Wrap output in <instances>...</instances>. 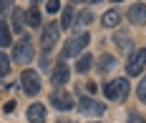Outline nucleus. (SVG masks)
I'll use <instances>...</instances> for the list:
<instances>
[{
    "label": "nucleus",
    "mask_w": 146,
    "mask_h": 123,
    "mask_svg": "<svg viewBox=\"0 0 146 123\" xmlns=\"http://www.w3.org/2000/svg\"><path fill=\"white\" fill-rule=\"evenodd\" d=\"M88 43H91V35H88V33L73 35L71 40L66 43V48L60 50V61H68V58H73V55H81V50H86Z\"/></svg>",
    "instance_id": "nucleus-1"
},
{
    "label": "nucleus",
    "mask_w": 146,
    "mask_h": 123,
    "mask_svg": "<svg viewBox=\"0 0 146 123\" xmlns=\"http://www.w3.org/2000/svg\"><path fill=\"white\" fill-rule=\"evenodd\" d=\"M33 55H35V50H33V45H30V38L23 35V38L15 43V48H13V61L20 63V65H28V63L33 61Z\"/></svg>",
    "instance_id": "nucleus-2"
},
{
    "label": "nucleus",
    "mask_w": 146,
    "mask_h": 123,
    "mask_svg": "<svg viewBox=\"0 0 146 123\" xmlns=\"http://www.w3.org/2000/svg\"><path fill=\"white\" fill-rule=\"evenodd\" d=\"M103 93H106L108 101H123V98L129 95V80H126V78L111 80V83L103 86Z\"/></svg>",
    "instance_id": "nucleus-3"
},
{
    "label": "nucleus",
    "mask_w": 146,
    "mask_h": 123,
    "mask_svg": "<svg viewBox=\"0 0 146 123\" xmlns=\"http://www.w3.org/2000/svg\"><path fill=\"white\" fill-rule=\"evenodd\" d=\"M146 68V48H139L133 50L129 63H126V76H141Z\"/></svg>",
    "instance_id": "nucleus-4"
},
{
    "label": "nucleus",
    "mask_w": 146,
    "mask_h": 123,
    "mask_svg": "<svg viewBox=\"0 0 146 123\" xmlns=\"http://www.w3.org/2000/svg\"><path fill=\"white\" fill-rule=\"evenodd\" d=\"M20 88L28 93V95H35V93L40 91V78H38V73L35 70H23V76H20Z\"/></svg>",
    "instance_id": "nucleus-5"
},
{
    "label": "nucleus",
    "mask_w": 146,
    "mask_h": 123,
    "mask_svg": "<svg viewBox=\"0 0 146 123\" xmlns=\"http://www.w3.org/2000/svg\"><path fill=\"white\" fill-rule=\"evenodd\" d=\"M58 30H60V25H56V23H48V25H45L43 35H40L43 53H48V50H53V48H56V43H58Z\"/></svg>",
    "instance_id": "nucleus-6"
},
{
    "label": "nucleus",
    "mask_w": 146,
    "mask_h": 123,
    "mask_svg": "<svg viewBox=\"0 0 146 123\" xmlns=\"http://www.w3.org/2000/svg\"><path fill=\"white\" fill-rule=\"evenodd\" d=\"M68 78H71V70H68L66 61H58V63H56V68H53L50 83H53V86H66V83H68Z\"/></svg>",
    "instance_id": "nucleus-7"
},
{
    "label": "nucleus",
    "mask_w": 146,
    "mask_h": 123,
    "mask_svg": "<svg viewBox=\"0 0 146 123\" xmlns=\"http://www.w3.org/2000/svg\"><path fill=\"white\" fill-rule=\"evenodd\" d=\"M78 108H81V113H91V116H101L103 111V103H98V101H93V98H81L78 101Z\"/></svg>",
    "instance_id": "nucleus-8"
},
{
    "label": "nucleus",
    "mask_w": 146,
    "mask_h": 123,
    "mask_svg": "<svg viewBox=\"0 0 146 123\" xmlns=\"http://www.w3.org/2000/svg\"><path fill=\"white\" fill-rule=\"evenodd\" d=\"M129 20H131L133 25L146 23V3H136V5L129 8Z\"/></svg>",
    "instance_id": "nucleus-9"
},
{
    "label": "nucleus",
    "mask_w": 146,
    "mask_h": 123,
    "mask_svg": "<svg viewBox=\"0 0 146 123\" xmlns=\"http://www.w3.org/2000/svg\"><path fill=\"white\" fill-rule=\"evenodd\" d=\"M50 101H53V106L58 108V111H71V108L76 106L71 95H68V93H60V91L53 93V95H50Z\"/></svg>",
    "instance_id": "nucleus-10"
},
{
    "label": "nucleus",
    "mask_w": 146,
    "mask_h": 123,
    "mask_svg": "<svg viewBox=\"0 0 146 123\" xmlns=\"http://www.w3.org/2000/svg\"><path fill=\"white\" fill-rule=\"evenodd\" d=\"M28 121H30V123H43V121H45V106L33 103V106L28 108Z\"/></svg>",
    "instance_id": "nucleus-11"
},
{
    "label": "nucleus",
    "mask_w": 146,
    "mask_h": 123,
    "mask_svg": "<svg viewBox=\"0 0 146 123\" xmlns=\"http://www.w3.org/2000/svg\"><path fill=\"white\" fill-rule=\"evenodd\" d=\"M101 23H103V28H116L118 23H121V13L118 10H108V13H103Z\"/></svg>",
    "instance_id": "nucleus-12"
},
{
    "label": "nucleus",
    "mask_w": 146,
    "mask_h": 123,
    "mask_svg": "<svg viewBox=\"0 0 146 123\" xmlns=\"http://www.w3.org/2000/svg\"><path fill=\"white\" fill-rule=\"evenodd\" d=\"M113 65H116V58H113V55H106V53H103L101 58H98V70H101V73L113 70Z\"/></svg>",
    "instance_id": "nucleus-13"
},
{
    "label": "nucleus",
    "mask_w": 146,
    "mask_h": 123,
    "mask_svg": "<svg viewBox=\"0 0 146 123\" xmlns=\"http://www.w3.org/2000/svg\"><path fill=\"white\" fill-rule=\"evenodd\" d=\"M10 43H13V38H10V28H8L5 20H0V48H8Z\"/></svg>",
    "instance_id": "nucleus-14"
},
{
    "label": "nucleus",
    "mask_w": 146,
    "mask_h": 123,
    "mask_svg": "<svg viewBox=\"0 0 146 123\" xmlns=\"http://www.w3.org/2000/svg\"><path fill=\"white\" fill-rule=\"evenodd\" d=\"M25 18H28V25H30V28H38V25H40V20H43V15H40V10H38V8H30L28 13H25Z\"/></svg>",
    "instance_id": "nucleus-15"
},
{
    "label": "nucleus",
    "mask_w": 146,
    "mask_h": 123,
    "mask_svg": "<svg viewBox=\"0 0 146 123\" xmlns=\"http://www.w3.org/2000/svg\"><path fill=\"white\" fill-rule=\"evenodd\" d=\"M91 65H93V58H91V55H81V58H78V63H76V70H78V73H88V70H91Z\"/></svg>",
    "instance_id": "nucleus-16"
},
{
    "label": "nucleus",
    "mask_w": 146,
    "mask_h": 123,
    "mask_svg": "<svg viewBox=\"0 0 146 123\" xmlns=\"http://www.w3.org/2000/svg\"><path fill=\"white\" fill-rule=\"evenodd\" d=\"M113 40H116L118 50H131V38H129V35H123V33H118V35L113 38Z\"/></svg>",
    "instance_id": "nucleus-17"
},
{
    "label": "nucleus",
    "mask_w": 146,
    "mask_h": 123,
    "mask_svg": "<svg viewBox=\"0 0 146 123\" xmlns=\"http://www.w3.org/2000/svg\"><path fill=\"white\" fill-rule=\"evenodd\" d=\"M71 25H73V10H71V8H66V10H63V15H60V28H63V30H68Z\"/></svg>",
    "instance_id": "nucleus-18"
},
{
    "label": "nucleus",
    "mask_w": 146,
    "mask_h": 123,
    "mask_svg": "<svg viewBox=\"0 0 146 123\" xmlns=\"http://www.w3.org/2000/svg\"><path fill=\"white\" fill-rule=\"evenodd\" d=\"M13 30L15 33H23V10H13Z\"/></svg>",
    "instance_id": "nucleus-19"
},
{
    "label": "nucleus",
    "mask_w": 146,
    "mask_h": 123,
    "mask_svg": "<svg viewBox=\"0 0 146 123\" xmlns=\"http://www.w3.org/2000/svg\"><path fill=\"white\" fill-rule=\"evenodd\" d=\"M10 61H13V58H8L5 53H0V78L10 73Z\"/></svg>",
    "instance_id": "nucleus-20"
},
{
    "label": "nucleus",
    "mask_w": 146,
    "mask_h": 123,
    "mask_svg": "<svg viewBox=\"0 0 146 123\" xmlns=\"http://www.w3.org/2000/svg\"><path fill=\"white\" fill-rule=\"evenodd\" d=\"M88 23H93V13H91V10H83V13L78 15V25H88Z\"/></svg>",
    "instance_id": "nucleus-21"
},
{
    "label": "nucleus",
    "mask_w": 146,
    "mask_h": 123,
    "mask_svg": "<svg viewBox=\"0 0 146 123\" xmlns=\"http://www.w3.org/2000/svg\"><path fill=\"white\" fill-rule=\"evenodd\" d=\"M45 10H48V13H58L60 3H58V0H48V8H45Z\"/></svg>",
    "instance_id": "nucleus-22"
},
{
    "label": "nucleus",
    "mask_w": 146,
    "mask_h": 123,
    "mask_svg": "<svg viewBox=\"0 0 146 123\" xmlns=\"http://www.w3.org/2000/svg\"><path fill=\"white\" fill-rule=\"evenodd\" d=\"M139 98H141V101L146 103V78L141 80V83H139Z\"/></svg>",
    "instance_id": "nucleus-23"
},
{
    "label": "nucleus",
    "mask_w": 146,
    "mask_h": 123,
    "mask_svg": "<svg viewBox=\"0 0 146 123\" xmlns=\"http://www.w3.org/2000/svg\"><path fill=\"white\" fill-rule=\"evenodd\" d=\"M48 65H50V58H48V53H43V55H40V68H48Z\"/></svg>",
    "instance_id": "nucleus-24"
},
{
    "label": "nucleus",
    "mask_w": 146,
    "mask_h": 123,
    "mask_svg": "<svg viewBox=\"0 0 146 123\" xmlns=\"http://www.w3.org/2000/svg\"><path fill=\"white\" fill-rule=\"evenodd\" d=\"M129 123H146V121L139 116V113H131V116H129Z\"/></svg>",
    "instance_id": "nucleus-25"
},
{
    "label": "nucleus",
    "mask_w": 146,
    "mask_h": 123,
    "mask_svg": "<svg viewBox=\"0 0 146 123\" xmlns=\"http://www.w3.org/2000/svg\"><path fill=\"white\" fill-rule=\"evenodd\" d=\"M5 10H10V0H0V15H3Z\"/></svg>",
    "instance_id": "nucleus-26"
},
{
    "label": "nucleus",
    "mask_w": 146,
    "mask_h": 123,
    "mask_svg": "<svg viewBox=\"0 0 146 123\" xmlns=\"http://www.w3.org/2000/svg\"><path fill=\"white\" fill-rule=\"evenodd\" d=\"M88 3H91V5H96V3H101V0H88Z\"/></svg>",
    "instance_id": "nucleus-27"
},
{
    "label": "nucleus",
    "mask_w": 146,
    "mask_h": 123,
    "mask_svg": "<svg viewBox=\"0 0 146 123\" xmlns=\"http://www.w3.org/2000/svg\"><path fill=\"white\" fill-rule=\"evenodd\" d=\"M73 3H81V0H73Z\"/></svg>",
    "instance_id": "nucleus-28"
},
{
    "label": "nucleus",
    "mask_w": 146,
    "mask_h": 123,
    "mask_svg": "<svg viewBox=\"0 0 146 123\" xmlns=\"http://www.w3.org/2000/svg\"><path fill=\"white\" fill-rule=\"evenodd\" d=\"M113 3H121V0H113Z\"/></svg>",
    "instance_id": "nucleus-29"
}]
</instances>
